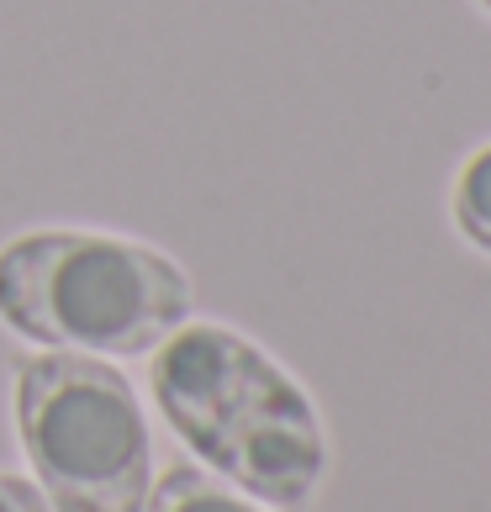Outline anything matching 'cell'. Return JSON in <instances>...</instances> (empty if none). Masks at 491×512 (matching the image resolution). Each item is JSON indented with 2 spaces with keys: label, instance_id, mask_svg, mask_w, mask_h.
<instances>
[{
  "label": "cell",
  "instance_id": "1",
  "mask_svg": "<svg viewBox=\"0 0 491 512\" xmlns=\"http://www.w3.org/2000/svg\"><path fill=\"white\" fill-rule=\"evenodd\" d=\"M148 396L169 433L264 507H307L333 449L312 391L228 322H180L148 354Z\"/></svg>",
  "mask_w": 491,
  "mask_h": 512
},
{
  "label": "cell",
  "instance_id": "2",
  "mask_svg": "<svg viewBox=\"0 0 491 512\" xmlns=\"http://www.w3.org/2000/svg\"><path fill=\"white\" fill-rule=\"evenodd\" d=\"M191 312V275L143 238L32 227L0 243V322L37 349L148 359Z\"/></svg>",
  "mask_w": 491,
  "mask_h": 512
},
{
  "label": "cell",
  "instance_id": "3",
  "mask_svg": "<svg viewBox=\"0 0 491 512\" xmlns=\"http://www.w3.org/2000/svg\"><path fill=\"white\" fill-rule=\"evenodd\" d=\"M16 439L53 512H143L154 439L132 381L101 354L37 349L11 365Z\"/></svg>",
  "mask_w": 491,
  "mask_h": 512
},
{
  "label": "cell",
  "instance_id": "4",
  "mask_svg": "<svg viewBox=\"0 0 491 512\" xmlns=\"http://www.w3.org/2000/svg\"><path fill=\"white\" fill-rule=\"evenodd\" d=\"M143 512H270V507L254 502L249 491L228 486L222 476H212V470H201V465H175L154 481Z\"/></svg>",
  "mask_w": 491,
  "mask_h": 512
},
{
  "label": "cell",
  "instance_id": "5",
  "mask_svg": "<svg viewBox=\"0 0 491 512\" xmlns=\"http://www.w3.org/2000/svg\"><path fill=\"white\" fill-rule=\"evenodd\" d=\"M449 222L476 254L491 259V143L460 164L455 185H449Z\"/></svg>",
  "mask_w": 491,
  "mask_h": 512
},
{
  "label": "cell",
  "instance_id": "6",
  "mask_svg": "<svg viewBox=\"0 0 491 512\" xmlns=\"http://www.w3.org/2000/svg\"><path fill=\"white\" fill-rule=\"evenodd\" d=\"M0 512H53V507L37 491V481L16 476V470H0Z\"/></svg>",
  "mask_w": 491,
  "mask_h": 512
},
{
  "label": "cell",
  "instance_id": "7",
  "mask_svg": "<svg viewBox=\"0 0 491 512\" xmlns=\"http://www.w3.org/2000/svg\"><path fill=\"white\" fill-rule=\"evenodd\" d=\"M476 6H481V11H486V16H491V0H476Z\"/></svg>",
  "mask_w": 491,
  "mask_h": 512
}]
</instances>
